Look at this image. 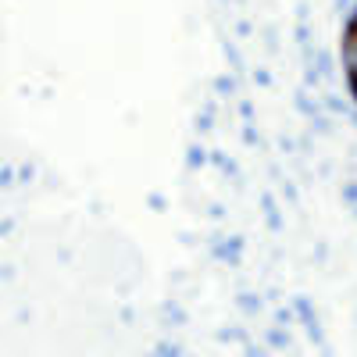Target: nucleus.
Instances as JSON below:
<instances>
[{
    "mask_svg": "<svg viewBox=\"0 0 357 357\" xmlns=\"http://www.w3.org/2000/svg\"><path fill=\"white\" fill-rule=\"evenodd\" d=\"M343 61H347V72H350V82L357 79V33L350 29L347 36V47H343Z\"/></svg>",
    "mask_w": 357,
    "mask_h": 357,
    "instance_id": "f257e3e1",
    "label": "nucleus"
},
{
    "mask_svg": "<svg viewBox=\"0 0 357 357\" xmlns=\"http://www.w3.org/2000/svg\"><path fill=\"white\" fill-rule=\"evenodd\" d=\"M296 111H304V114L311 118V122L318 118V107L311 104V97H307V93H296Z\"/></svg>",
    "mask_w": 357,
    "mask_h": 357,
    "instance_id": "f03ea898",
    "label": "nucleus"
},
{
    "mask_svg": "<svg viewBox=\"0 0 357 357\" xmlns=\"http://www.w3.org/2000/svg\"><path fill=\"white\" fill-rule=\"evenodd\" d=\"M200 161H204V151H200V146H190V165L197 168Z\"/></svg>",
    "mask_w": 357,
    "mask_h": 357,
    "instance_id": "7ed1b4c3",
    "label": "nucleus"
},
{
    "mask_svg": "<svg viewBox=\"0 0 357 357\" xmlns=\"http://www.w3.org/2000/svg\"><path fill=\"white\" fill-rule=\"evenodd\" d=\"M350 86H354V93H357V79H354V82H350Z\"/></svg>",
    "mask_w": 357,
    "mask_h": 357,
    "instance_id": "20e7f679",
    "label": "nucleus"
}]
</instances>
